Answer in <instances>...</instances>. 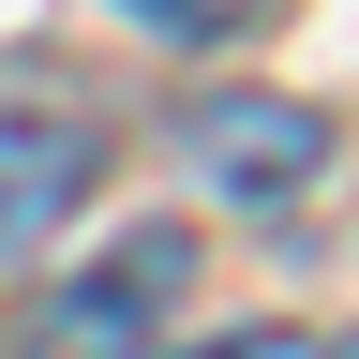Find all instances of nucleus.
I'll list each match as a JSON object with an SVG mask.
<instances>
[{
  "instance_id": "1",
  "label": "nucleus",
  "mask_w": 359,
  "mask_h": 359,
  "mask_svg": "<svg viewBox=\"0 0 359 359\" xmlns=\"http://www.w3.org/2000/svg\"><path fill=\"white\" fill-rule=\"evenodd\" d=\"M180 285H195V240H180V224H135L105 269H75L60 299L15 314V359H150V330H165Z\"/></svg>"
},
{
  "instance_id": "2",
  "label": "nucleus",
  "mask_w": 359,
  "mask_h": 359,
  "mask_svg": "<svg viewBox=\"0 0 359 359\" xmlns=\"http://www.w3.org/2000/svg\"><path fill=\"white\" fill-rule=\"evenodd\" d=\"M180 180L224 210H299L314 180H330V120L285 105V90H210L195 120H180Z\"/></svg>"
},
{
  "instance_id": "3",
  "label": "nucleus",
  "mask_w": 359,
  "mask_h": 359,
  "mask_svg": "<svg viewBox=\"0 0 359 359\" xmlns=\"http://www.w3.org/2000/svg\"><path fill=\"white\" fill-rule=\"evenodd\" d=\"M90 180H105L90 120H60V105H0V255H45V240L90 210Z\"/></svg>"
},
{
  "instance_id": "4",
  "label": "nucleus",
  "mask_w": 359,
  "mask_h": 359,
  "mask_svg": "<svg viewBox=\"0 0 359 359\" xmlns=\"http://www.w3.org/2000/svg\"><path fill=\"white\" fill-rule=\"evenodd\" d=\"M135 30H165V45H224V30H255V0H120Z\"/></svg>"
},
{
  "instance_id": "5",
  "label": "nucleus",
  "mask_w": 359,
  "mask_h": 359,
  "mask_svg": "<svg viewBox=\"0 0 359 359\" xmlns=\"http://www.w3.org/2000/svg\"><path fill=\"white\" fill-rule=\"evenodd\" d=\"M180 359H314V330H210V344H180Z\"/></svg>"
},
{
  "instance_id": "6",
  "label": "nucleus",
  "mask_w": 359,
  "mask_h": 359,
  "mask_svg": "<svg viewBox=\"0 0 359 359\" xmlns=\"http://www.w3.org/2000/svg\"><path fill=\"white\" fill-rule=\"evenodd\" d=\"M314 359H359V330H344V344H314Z\"/></svg>"
}]
</instances>
